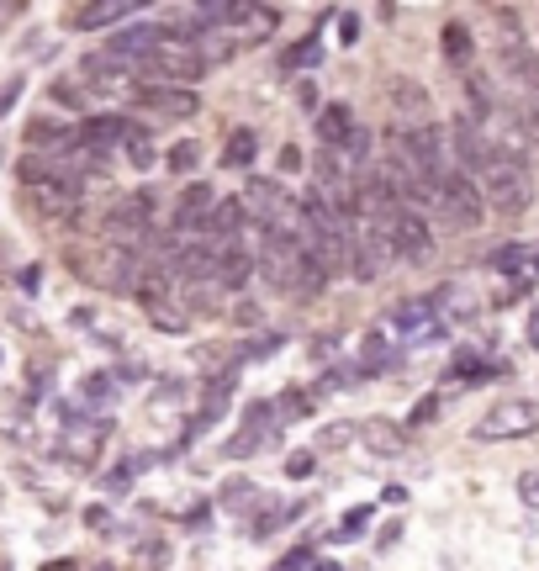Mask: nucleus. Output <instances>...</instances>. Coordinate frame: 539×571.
Wrapping results in <instances>:
<instances>
[{"label":"nucleus","instance_id":"1","mask_svg":"<svg viewBox=\"0 0 539 571\" xmlns=\"http://www.w3.org/2000/svg\"><path fill=\"white\" fill-rule=\"evenodd\" d=\"M16 180H22V196L37 217H80V207H85V180L69 175L64 164H53L48 154L22 159Z\"/></svg>","mask_w":539,"mask_h":571},{"label":"nucleus","instance_id":"2","mask_svg":"<svg viewBox=\"0 0 539 571\" xmlns=\"http://www.w3.org/2000/svg\"><path fill=\"white\" fill-rule=\"evenodd\" d=\"M481 201L497 212V217H524L534 207V175H529V154H508L492 143V159L487 170L476 175Z\"/></svg>","mask_w":539,"mask_h":571},{"label":"nucleus","instance_id":"3","mask_svg":"<svg viewBox=\"0 0 539 571\" xmlns=\"http://www.w3.org/2000/svg\"><path fill=\"white\" fill-rule=\"evenodd\" d=\"M127 101L143 117H164V122H191L201 117V96L196 85H170V80H133L127 85Z\"/></svg>","mask_w":539,"mask_h":571},{"label":"nucleus","instance_id":"4","mask_svg":"<svg viewBox=\"0 0 539 571\" xmlns=\"http://www.w3.org/2000/svg\"><path fill=\"white\" fill-rule=\"evenodd\" d=\"M534 429H539V402L508 397V402H497L492 413L476 418L471 439H481V445H503V439H524V434H534Z\"/></svg>","mask_w":539,"mask_h":571},{"label":"nucleus","instance_id":"5","mask_svg":"<svg viewBox=\"0 0 539 571\" xmlns=\"http://www.w3.org/2000/svg\"><path fill=\"white\" fill-rule=\"evenodd\" d=\"M439 217L450 228H481V217H487V201H481V186L466 175V170H450L439 186Z\"/></svg>","mask_w":539,"mask_h":571},{"label":"nucleus","instance_id":"6","mask_svg":"<svg viewBox=\"0 0 539 571\" xmlns=\"http://www.w3.org/2000/svg\"><path fill=\"white\" fill-rule=\"evenodd\" d=\"M386 238H392V254L407 265H423L434 254V228L429 217H423L418 207H397L392 217H386Z\"/></svg>","mask_w":539,"mask_h":571},{"label":"nucleus","instance_id":"7","mask_svg":"<svg viewBox=\"0 0 539 571\" xmlns=\"http://www.w3.org/2000/svg\"><path fill=\"white\" fill-rule=\"evenodd\" d=\"M249 281H254L249 233H238V238H212V286H222V291H249Z\"/></svg>","mask_w":539,"mask_h":571},{"label":"nucleus","instance_id":"8","mask_svg":"<svg viewBox=\"0 0 539 571\" xmlns=\"http://www.w3.org/2000/svg\"><path fill=\"white\" fill-rule=\"evenodd\" d=\"M386 334L392 339H402V344H429V339H439L444 334V323L434 318V307H429V297H402L392 312H386Z\"/></svg>","mask_w":539,"mask_h":571},{"label":"nucleus","instance_id":"9","mask_svg":"<svg viewBox=\"0 0 539 571\" xmlns=\"http://www.w3.org/2000/svg\"><path fill=\"white\" fill-rule=\"evenodd\" d=\"M238 201H244L249 223H286L291 207H296V196L281 186V175H249V186Z\"/></svg>","mask_w":539,"mask_h":571},{"label":"nucleus","instance_id":"10","mask_svg":"<svg viewBox=\"0 0 539 571\" xmlns=\"http://www.w3.org/2000/svg\"><path fill=\"white\" fill-rule=\"evenodd\" d=\"M450 159H455V170H466L471 180L487 170V159H492V138H487V127H481L471 112H460L450 122Z\"/></svg>","mask_w":539,"mask_h":571},{"label":"nucleus","instance_id":"11","mask_svg":"<svg viewBox=\"0 0 539 571\" xmlns=\"http://www.w3.org/2000/svg\"><path fill=\"white\" fill-rule=\"evenodd\" d=\"M270 418H275V402L254 397L249 408H244V418H238V434L222 445V455H228V460H249V455L270 439Z\"/></svg>","mask_w":539,"mask_h":571},{"label":"nucleus","instance_id":"12","mask_svg":"<svg viewBox=\"0 0 539 571\" xmlns=\"http://www.w3.org/2000/svg\"><path fill=\"white\" fill-rule=\"evenodd\" d=\"M212 201H217L212 180H191V186L180 191L175 212H170V228H175V233H185V238H201V228H207V212H212Z\"/></svg>","mask_w":539,"mask_h":571},{"label":"nucleus","instance_id":"13","mask_svg":"<svg viewBox=\"0 0 539 571\" xmlns=\"http://www.w3.org/2000/svg\"><path fill=\"white\" fill-rule=\"evenodd\" d=\"M429 307H434V318H439L444 328H455V323H471V318H476L481 297H476L471 286H460V281H444V286L429 291Z\"/></svg>","mask_w":539,"mask_h":571},{"label":"nucleus","instance_id":"14","mask_svg":"<svg viewBox=\"0 0 539 571\" xmlns=\"http://www.w3.org/2000/svg\"><path fill=\"white\" fill-rule=\"evenodd\" d=\"M148 11V0H85L80 11H74V27L80 32H106V27H122L127 16Z\"/></svg>","mask_w":539,"mask_h":571},{"label":"nucleus","instance_id":"15","mask_svg":"<svg viewBox=\"0 0 539 571\" xmlns=\"http://www.w3.org/2000/svg\"><path fill=\"white\" fill-rule=\"evenodd\" d=\"M222 27H238L249 43H265L275 27H281V16H275L265 0H233V11H228V22Z\"/></svg>","mask_w":539,"mask_h":571},{"label":"nucleus","instance_id":"16","mask_svg":"<svg viewBox=\"0 0 539 571\" xmlns=\"http://www.w3.org/2000/svg\"><path fill=\"white\" fill-rule=\"evenodd\" d=\"M360 445L376 455V460H397V455H407V429L402 423H392V418H370V423H360Z\"/></svg>","mask_w":539,"mask_h":571},{"label":"nucleus","instance_id":"17","mask_svg":"<svg viewBox=\"0 0 539 571\" xmlns=\"http://www.w3.org/2000/svg\"><path fill=\"white\" fill-rule=\"evenodd\" d=\"M312 127H318V143H323V149L339 154V149H344V138L355 133V112H349V101H328Z\"/></svg>","mask_w":539,"mask_h":571},{"label":"nucleus","instance_id":"18","mask_svg":"<svg viewBox=\"0 0 539 571\" xmlns=\"http://www.w3.org/2000/svg\"><path fill=\"white\" fill-rule=\"evenodd\" d=\"M159 38H164V27H159V22H133V27H122L117 38L106 43V53H117V59L133 64V59H143V53L154 48Z\"/></svg>","mask_w":539,"mask_h":571},{"label":"nucleus","instance_id":"19","mask_svg":"<svg viewBox=\"0 0 539 571\" xmlns=\"http://www.w3.org/2000/svg\"><path fill=\"white\" fill-rule=\"evenodd\" d=\"M487 265L513 275V281H534L539 275V244H503V249H492Z\"/></svg>","mask_w":539,"mask_h":571},{"label":"nucleus","instance_id":"20","mask_svg":"<svg viewBox=\"0 0 539 571\" xmlns=\"http://www.w3.org/2000/svg\"><path fill=\"white\" fill-rule=\"evenodd\" d=\"M386 90H392V106H397L402 122H429V90H423V85H413V80L397 75Z\"/></svg>","mask_w":539,"mask_h":571},{"label":"nucleus","instance_id":"21","mask_svg":"<svg viewBox=\"0 0 539 571\" xmlns=\"http://www.w3.org/2000/svg\"><path fill=\"white\" fill-rule=\"evenodd\" d=\"M80 402H90V408H117L122 402V381L111 376V371H90V376H80Z\"/></svg>","mask_w":539,"mask_h":571},{"label":"nucleus","instance_id":"22","mask_svg":"<svg viewBox=\"0 0 539 571\" xmlns=\"http://www.w3.org/2000/svg\"><path fill=\"white\" fill-rule=\"evenodd\" d=\"M254 154H259V133L254 127H233L228 143H222V164H228V170H249Z\"/></svg>","mask_w":539,"mask_h":571},{"label":"nucleus","instance_id":"23","mask_svg":"<svg viewBox=\"0 0 539 571\" xmlns=\"http://www.w3.org/2000/svg\"><path fill=\"white\" fill-rule=\"evenodd\" d=\"M302 513H307V503H275V508H265V513L249 524V540H270L275 529L291 524V519H302Z\"/></svg>","mask_w":539,"mask_h":571},{"label":"nucleus","instance_id":"24","mask_svg":"<svg viewBox=\"0 0 539 571\" xmlns=\"http://www.w3.org/2000/svg\"><path fill=\"white\" fill-rule=\"evenodd\" d=\"M117 159H127V170L148 175V170H154V164H159V149H154V138H148L143 127H138V133H133V138L122 143V154H117Z\"/></svg>","mask_w":539,"mask_h":571},{"label":"nucleus","instance_id":"25","mask_svg":"<svg viewBox=\"0 0 539 571\" xmlns=\"http://www.w3.org/2000/svg\"><path fill=\"white\" fill-rule=\"evenodd\" d=\"M471 53H476V43H471V27H460V22H450V27H444V59H450L455 69H466V64H471Z\"/></svg>","mask_w":539,"mask_h":571},{"label":"nucleus","instance_id":"26","mask_svg":"<svg viewBox=\"0 0 539 571\" xmlns=\"http://www.w3.org/2000/svg\"><path fill=\"white\" fill-rule=\"evenodd\" d=\"M259 503H265V492H259L254 482H244V476L222 487V508H233V513H254Z\"/></svg>","mask_w":539,"mask_h":571},{"label":"nucleus","instance_id":"27","mask_svg":"<svg viewBox=\"0 0 539 571\" xmlns=\"http://www.w3.org/2000/svg\"><path fill=\"white\" fill-rule=\"evenodd\" d=\"M370 519H376V503H360V508H349L344 519H339V529L328 534V540H333V545H349V540H355V534H360Z\"/></svg>","mask_w":539,"mask_h":571},{"label":"nucleus","instance_id":"28","mask_svg":"<svg viewBox=\"0 0 539 571\" xmlns=\"http://www.w3.org/2000/svg\"><path fill=\"white\" fill-rule=\"evenodd\" d=\"M196 164H201V143H191V138H180L170 154H164V170L170 175H196Z\"/></svg>","mask_w":539,"mask_h":571},{"label":"nucleus","instance_id":"29","mask_svg":"<svg viewBox=\"0 0 539 571\" xmlns=\"http://www.w3.org/2000/svg\"><path fill=\"white\" fill-rule=\"evenodd\" d=\"M275 408H286V413H275V418H312V402H307V392L302 386H291V392H281V402H275Z\"/></svg>","mask_w":539,"mask_h":571},{"label":"nucleus","instance_id":"30","mask_svg":"<svg viewBox=\"0 0 539 571\" xmlns=\"http://www.w3.org/2000/svg\"><path fill=\"white\" fill-rule=\"evenodd\" d=\"M360 429H355V423H328V429L318 434V450H344L349 445V439H355Z\"/></svg>","mask_w":539,"mask_h":571},{"label":"nucleus","instance_id":"31","mask_svg":"<svg viewBox=\"0 0 539 571\" xmlns=\"http://www.w3.org/2000/svg\"><path fill=\"white\" fill-rule=\"evenodd\" d=\"M312 471H318V450H291V460H286L291 482H302V476H312Z\"/></svg>","mask_w":539,"mask_h":571},{"label":"nucleus","instance_id":"32","mask_svg":"<svg viewBox=\"0 0 539 571\" xmlns=\"http://www.w3.org/2000/svg\"><path fill=\"white\" fill-rule=\"evenodd\" d=\"M307 64H318V43H296L291 53H286V59H281V69H286V75H291V69H307Z\"/></svg>","mask_w":539,"mask_h":571},{"label":"nucleus","instance_id":"33","mask_svg":"<svg viewBox=\"0 0 539 571\" xmlns=\"http://www.w3.org/2000/svg\"><path fill=\"white\" fill-rule=\"evenodd\" d=\"M22 90H27V80H22V75H11L6 85H0V122H6V117L16 112V101H22Z\"/></svg>","mask_w":539,"mask_h":571},{"label":"nucleus","instance_id":"34","mask_svg":"<svg viewBox=\"0 0 539 571\" xmlns=\"http://www.w3.org/2000/svg\"><path fill=\"white\" fill-rule=\"evenodd\" d=\"M307 566H312V545L302 540V545H296V550H286V556L275 561L270 571H307Z\"/></svg>","mask_w":539,"mask_h":571},{"label":"nucleus","instance_id":"35","mask_svg":"<svg viewBox=\"0 0 539 571\" xmlns=\"http://www.w3.org/2000/svg\"><path fill=\"white\" fill-rule=\"evenodd\" d=\"M233 11V0H196V16H207V27H222Z\"/></svg>","mask_w":539,"mask_h":571},{"label":"nucleus","instance_id":"36","mask_svg":"<svg viewBox=\"0 0 539 571\" xmlns=\"http://www.w3.org/2000/svg\"><path fill=\"white\" fill-rule=\"evenodd\" d=\"M439 408H444V397H439V392L418 397V408H413V418H407V423H434V418H439Z\"/></svg>","mask_w":539,"mask_h":571},{"label":"nucleus","instance_id":"37","mask_svg":"<svg viewBox=\"0 0 539 571\" xmlns=\"http://www.w3.org/2000/svg\"><path fill=\"white\" fill-rule=\"evenodd\" d=\"M143 566H148V571H164V566H170V545H164V540H148V545H143Z\"/></svg>","mask_w":539,"mask_h":571},{"label":"nucleus","instance_id":"38","mask_svg":"<svg viewBox=\"0 0 539 571\" xmlns=\"http://www.w3.org/2000/svg\"><path fill=\"white\" fill-rule=\"evenodd\" d=\"M518 497H524V508L539 513V471H524V476H518Z\"/></svg>","mask_w":539,"mask_h":571},{"label":"nucleus","instance_id":"39","mask_svg":"<svg viewBox=\"0 0 539 571\" xmlns=\"http://www.w3.org/2000/svg\"><path fill=\"white\" fill-rule=\"evenodd\" d=\"M302 149H296V143H286V149H281V159H275V170H281V175H302Z\"/></svg>","mask_w":539,"mask_h":571},{"label":"nucleus","instance_id":"40","mask_svg":"<svg viewBox=\"0 0 539 571\" xmlns=\"http://www.w3.org/2000/svg\"><path fill=\"white\" fill-rule=\"evenodd\" d=\"M16 286H22L27 297H37V291H43V265H27L22 275H16Z\"/></svg>","mask_w":539,"mask_h":571},{"label":"nucleus","instance_id":"41","mask_svg":"<svg viewBox=\"0 0 539 571\" xmlns=\"http://www.w3.org/2000/svg\"><path fill=\"white\" fill-rule=\"evenodd\" d=\"M80 519H85L90 529H101V534H111V529H117V524H111V513H106L101 503H96V508H85V513H80Z\"/></svg>","mask_w":539,"mask_h":571},{"label":"nucleus","instance_id":"42","mask_svg":"<svg viewBox=\"0 0 539 571\" xmlns=\"http://www.w3.org/2000/svg\"><path fill=\"white\" fill-rule=\"evenodd\" d=\"M397 540H402V524H386V529H381V540H376V550H392Z\"/></svg>","mask_w":539,"mask_h":571},{"label":"nucleus","instance_id":"43","mask_svg":"<svg viewBox=\"0 0 539 571\" xmlns=\"http://www.w3.org/2000/svg\"><path fill=\"white\" fill-rule=\"evenodd\" d=\"M381 503H386V508H402V503H407V487H386Z\"/></svg>","mask_w":539,"mask_h":571},{"label":"nucleus","instance_id":"44","mask_svg":"<svg viewBox=\"0 0 539 571\" xmlns=\"http://www.w3.org/2000/svg\"><path fill=\"white\" fill-rule=\"evenodd\" d=\"M16 6H22V0H0V27L11 22V11H16Z\"/></svg>","mask_w":539,"mask_h":571},{"label":"nucleus","instance_id":"45","mask_svg":"<svg viewBox=\"0 0 539 571\" xmlns=\"http://www.w3.org/2000/svg\"><path fill=\"white\" fill-rule=\"evenodd\" d=\"M312 571H344L339 561H312Z\"/></svg>","mask_w":539,"mask_h":571},{"label":"nucleus","instance_id":"46","mask_svg":"<svg viewBox=\"0 0 539 571\" xmlns=\"http://www.w3.org/2000/svg\"><path fill=\"white\" fill-rule=\"evenodd\" d=\"M529 344H539V312H534V318H529Z\"/></svg>","mask_w":539,"mask_h":571}]
</instances>
